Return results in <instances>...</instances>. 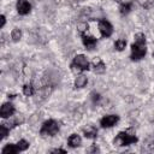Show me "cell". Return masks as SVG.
I'll use <instances>...</instances> for the list:
<instances>
[{
	"mask_svg": "<svg viewBox=\"0 0 154 154\" xmlns=\"http://www.w3.org/2000/svg\"><path fill=\"white\" fill-rule=\"evenodd\" d=\"M147 53L146 47V36L142 32H138L135 35V42L131 46V54L130 58L132 61H138L142 58H144Z\"/></svg>",
	"mask_w": 154,
	"mask_h": 154,
	"instance_id": "cell-1",
	"label": "cell"
},
{
	"mask_svg": "<svg viewBox=\"0 0 154 154\" xmlns=\"http://www.w3.org/2000/svg\"><path fill=\"white\" fill-rule=\"evenodd\" d=\"M59 131V124L58 122H55L54 119H49V120H46L42 126H41V130H40V134L42 136H54L57 135Z\"/></svg>",
	"mask_w": 154,
	"mask_h": 154,
	"instance_id": "cell-2",
	"label": "cell"
},
{
	"mask_svg": "<svg viewBox=\"0 0 154 154\" xmlns=\"http://www.w3.org/2000/svg\"><path fill=\"white\" fill-rule=\"evenodd\" d=\"M137 142V137L135 135H130L126 131H122L117 135V137L114 138V144L117 146H130L132 143Z\"/></svg>",
	"mask_w": 154,
	"mask_h": 154,
	"instance_id": "cell-3",
	"label": "cell"
},
{
	"mask_svg": "<svg viewBox=\"0 0 154 154\" xmlns=\"http://www.w3.org/2000/svg\"><path fill=\"white\" fill-rule=\"evenodd\" d=\"M71 69L73 71H77V72H81V71H85L89 69V63L87 60V58L82 54H78L73 58V61L71 64Z\"/></svg>",
	"mask_w": 154,
	"mask_h": 154,
	"instance_id": "cell-4",
	"label": "cell"
},
{
	"mask_svg": "<svg viewBox=\"0 0 154 154\" xmlns=\"http://www.w3.org/2000/svg\"><path fill=\"white\" fill-rule=\"evenodd\" d=\"M99 30L103 37H109L113 32V26L108 20L101 19V20H99Z\"/></svg>",
	"mask_w": 154,
	"mask_h": 154,
	"instance_id": "cell-5",
	"label": "cell"
},
{
	"mask_svg": "<svg viewBox=\"0 0 154 154\" xmlns=\"http://www.w3.org/2000/svg\"><path fill=\"white\" fill-rule=\"evenodd\" d=\"M119 120V117L116 116V114H108V116H105L103 118H101L100 120V125L102 128H112L113 125H116Z\"/></svg>",
	"mask_w": 154,
	"mask_h": 154,
	"instance_id": "cell-6",
	"label": "cell"
},
{
	"mask_svg": "<svg viewBox=\"0 0 154 154\" xmlns=\"http://www.w3.org/2000/svg\"><path fill=\"white\" fill-rule=\"evenodd\" d=\"M14 113V106L11 103V102H5L2 106H1V109H0V116L2 118H8L11 116H13Z\"/></svg>",
	"mask_w": 154,
	"mask_h": 154,
	"instance_id": "cell-7",
	"label": "cell"
},
{
	"mask_svg": "<svg viewBox=\"0 0 154 154\" xmlns=\"http://www.w3.org/2000/svg\"><path fill=\"white\" fill-rule=\"evenodd\" d=\"M30 10H31V5L26 0H18L17 1V11L19 14L25 16L30 12Z\"/></svg>",
	"mask_w": 154,
	"mask_h": 154,
	"instance_id": "cell-8",
	"label": "cell"
},
{
	"mask_svg": "<svg viewBox=\"0 0 154 154\" xmlns=\"http://www.w3.org/2000/svg\"><path fill=\"white\" fill-rule=\"evenodd\" d=\"M82 41H83V45L87 47V49H94L97 41L95 37L93 36H88L85 34H82Z\"/></svg>",
	"mask_w": 154,
	"mask_h": 154,
	"instance_id": "cell-9",
	"label": "cell"
},
{
	"mask_svg": "<svg viewBox=\"0 0 154 154\" xmlns=\"http://www.w3.org/2000/svg\"><path fill=\"white\" fill-rule=\"evenodd\" d=\"M93 67L96 73H103L106 71V65L103 64V61L100 58H95L93 60Z\"/></svg>",
	"mask_w": 154,
	"mask_h": 154,
	"instance_id": "cell-10",
	"label": "cell"
},
{
	"mask_svg": "<svg viewBox=\"0 0 154 154\" xmlns=\"http://www.w3.org/2000/svg\"><path fill=\"white\" fill-rule=\"evenodd\" d=\"M81 142H82V140H81V137H79L77 134H72V135L69 137V140H67V143H69V146H70L71 148L79 147V146H81Z\"/></svg>",
	"mask_w": 154,
	"mask_h": 154,
	"instance_id": "cell-11",
	"label": "cell"
},
{
	"mask_svg": "<svg viewBox=\"0 0 154 154\" xmlns=\"http://www.w3.org/2000/svg\"><path fill=\"white\" fill-rule=\"evenodd\" d=\"M83 132H84V136H85L87 138H95L96 135H97V130H96V128L93 126V125H89V126H87L85 129H83Z\"/></svg>",
	"mask_w": 154,
	"mask_h": 154,
	"instance_id": "cell-12",
	"label": "cell"
},
{
	"mask_svg": "<svg viewBox=\"0 0 154 154\" xmlns=\"http://www.w3.org/2000/svg\"><path fill=\"white\" fill-rule=\"evenodd\" d=\"M18 152H19V149H18L17 144H13V143H8L2 148V154H16Z\"/></svg>",
	"mask_w": 154,
	"mask_h": 154,
	"instance_id": "cell-13",
	"label": "cell"
},
{
	"mask_svg": "<svg viewBox=\"0 0 154 154\" xmlns=\"http://www.w3.org/2000/svg\"><path fill=\"white\" fill-rule=\"evenodd\" d=\"M87 82H88L87 77L83 76V75H81V76H78V77L76 78V81H75V85H76V88H83V87H85Z\"/></svg>",
	"mask_w": 154,
	"mask_h": 154,
	"instance_id": "cell-14",
	"label": "cell"
},
{
	"mask_svg": "<svg viewBox=\"0 0 154 154\" xmlns=\"http://www.w3.org/2000/svg\"><path fill=\"white\" fill-rule=\"evenodd\" d=\"M131 2H124V4H122L120 5V7H119V11H120V13L123 14V16H125V14H128L130 11H131Z\"/></svg>",
	"mask_w": 154,
	"mask_h": 154,
	"instance_id": "cell-15",
	"label": "cell"
},
{
	"mask_svg": "<svg viewBox=\"0 0 154 154\" xmlns=\"http://www.w3.org/2000/svg\"><path fill=\"white\" fill-rule=\"evenodd\" d=\"M125 46H126V41L123 40V38H119L114 42V47H116L117 51H123L125 48Z\"/></svg>",
	"mask_w": 154,
	"mask_h": 154,
	"instance_id": "cell-16",
	"label": "cell"
},
{
	"mask_svg": "<svg viewBox=\"0 0 154 154\" xmlns=\"http://www.w3.org/2000/svg\"><path fill=\"white\" fill-rule=\"evenodd\" d=\"M10 129L6 126V124H1L0 125V140H4L7 135H8Z\"/></svg>",
	"mask_w": 154,
	"mask_h": 154,
	"instance_id": "cell-17",
	"label": "cell"
},
{
	"mask_svg": "<svg viewBox=\"0 0 154 154\" xmlns=\"http://www.w3.org/2000/svg\"><path fill=\"white\" fill-rule=\"evenodd\" d=\"M11 36H12V40H13V41H19L20 37H22V31H20L18 28H16V29L12 30Z\"/></svg>",
	"mask_w": 154,
	"mask_h": 154,
	"instance_id": "cell-18",
	"label": "cell"
},
{
	"mask_svg": "<svg viewBox=\"0 0 154 154\" xmlns=\"http://www.w3.org/2000/svg\"><path fill=\"white\" fill-rule=\"evenodd\" d=\"M23 93H24V95H26V96H31V95L34 94V87H32L31 84H25V85L23 87Z\"/></svg>",
	"mask_w": 154,
	"mask_h": 154,
	"instance_id": "cell-19",
	"label": "cell"
},
{
	"mask_svg": "<svg viewBox=\"0 0 154 154\" xmlns=\"http://www.w3.org/2000/svg\"><path fill=\"white\" fill-rule=\"evenodd\" d=\"M17 147H18L19 152L25 150V149H28V148H29V142H28V141H25V140H20V141H18Z\"/></svg>",
	"mask_w": 154,
	"mask_h": 154,
	"instance_id": "cell-20",
	"label": "cell"
},
{
	"mask_svg": "<svg viewBox=\"0 0 154 154\" xmlns=\"http://www.w3.org/2000/svg\"><path fill=\"white\" fill-rule=\"evenodd\" d=\"M78 28H79V31L83 34V31L88 29V25H87L85 23H83V24H79V25H78Z\"/></svg>",
	"mask_w": 154,
	"mask_h": 154,
	"instance_id": "cell-21",
	"label": "cell"
},
{
	"mask_svg": "<svg viewBox=\"0 0 154 154\" xmlns=\"http://www.w3.org/2000/svg\"><path fill=\"white\" fill-rule=\"evenodd\" d=\"M99 99H100V95H99V94H93V100H94V102L97 101Z\"/></svg>",
	"mask_w": 154,
	"mask_h": 154,
	"instance_id": "cell-22",
	"label": "cell"
},
{
	"mask_svg": "<svg viewBox=\"0 0 154 154\" xmlns=\"http://www.w3.org/2000/svg\"><path fill=\"white\" fill-rule=\"evenodd\" d=\"M52 153H66L64 149H53Z\"/></svg>",
	"mask_w": 154,
	"mask_h": 154,
	"instance_id": "cell-23",
	"label": "cell"
},
{
	"mask_svg": "<svg viewBox=\"0 0 154 154\" xmlns=\"http://www.w3.org/2000/svg\"><path fill=\"white\" fill-rule=\"evenodd\" d=\"M5 22H6V18H5V16L2 14V16H1V26L5 25Z\"/></svg>",
	"mask_w": 154,
	"mask_h": 154,
	"instance_id": "cell-24",
	"label": "cell"
},
{
	"mask_svg": "<svg viewBox=\"0 0 154 154\" xmlns=\"http://www.w3.org/2000/svg\"><path fill=\"white\" fill-rule=\"evenodd\" d=\"M114 1H120V0H114Z\"/></svg>",
	"mask_w": 154,
	"mask_h": 154,
	"instance_id": "cell-25",
	"label": "cell"
}]
</instances>
